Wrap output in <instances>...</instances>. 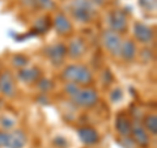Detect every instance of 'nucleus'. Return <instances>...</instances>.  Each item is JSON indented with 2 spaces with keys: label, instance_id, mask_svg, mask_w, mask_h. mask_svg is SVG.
<instances>
[{
  "label": "nucleus",
  "instance_id": "39448f33",
  "mask_svg": "<svg viewBox=\"0 0 157 148\" xmlns=\"http://www.w3.org/2000/svg\"><path fill=\"white\" fill-rule=\"evenodd\" d=\"M130 135L132 136L131 139L132 142H135L137 146L141 147V148H147L149 146V135H148V132H147V130L143 127V125H141V122L140 121H134V122H131V132H130Z\"/></svg>",
  "mask_w": 157,
  "mask_h": 148
},
{
  "label": "nucleus",
  "instance_id": "6e6552de",
  "mask_svg": "<svg viewBox=\"0 0 157 148\" xmlns=\"http://www.w3.org/2000/svg\"><path fill=\"white\" fill-rule=\"evenodd\" d=\"M0 93L8 98L16 96V85H14L13 76L8 71L0 73Z\"/></svg>",
  "mask_w": 157,
  "mask_h": 148
},
{
  "label": "nucleus",
  "instance_id": "f257e3e1",
  "mask_svg": "<svg viewBox=\"0 0 157 148\" xmlns=\"http://www.w3.org/2000/svg\"><path fill=\"white\" fill-rule=\"evenodd\" d=\"M62 77L67 83H73L77 85H88L93 81L92 71L84 64H70L62 72Z\"/></svg>",
  "mask_w": 157,
  "mask_h": 148
},
{
  "label": "nucleus",
  "instance_id": "f8f14e48",
  "mask_svg": "<svg viewBox=\"0 0 157 148\" xmlns=\"http://www.w3.org/2000/svg\"><path fill=\"white\" fill-rule=\"evenodd\" d=\"M39 75H41V71L36 67H25L21 68L18 71L17 77L21 80L22 83L26 84H32V83H37L39 80Z\"/></svg>",
  "mask_w": 157,
  "mask_h": 148
},
{
  "label": "nucleus",
  "instance_id": "a211bd4d",
  "mask_svg": "<svg viewBox=\"0 0 157 148\" xmlns=\"http://www.w3.org/2000/svg\"><path fill=\"white\" fill-rule=\"evenodd\" d=\"M48 28H50V18L45 16V17L38 18L36 21V29H34V32L37 34H42L46 30H48Z\"/></svg>",
  "mask_w": 157,
  "mask_h": 148
},
{
  "label": "nucleus",
  "instance_id": "0eeeda50",
  "mask_svg": "<svg viewBox=\"0 0 157 148\" xmlns=\"http://www.w3.org/2000/svg\"><path fill=\"white\" fill-rule=\"evenodd\" d=\"M109 25H110V30L115 32V33H124L127 30V17L126 14L122 11H113L109 14Z\"/></svg>",
  "mask_w": 157,
  "mask_h": 148
},
{
  "label": "nucleus",
  "instance_id": "4468645a",
  "mask_svg": "<svg viewBox=\"0 0 157 148\" xmlns=\"http://www.w3.org/2000/svg\"><path fill=\"white\" fill-rule=\"evenodd\" d=\"M26 144V134L22 130H13L9 134V140L7 148H24Z\"/></svg>",
  "mask_w": 157,
  "mask_h": 148
},
{
  "label": "nucleus",
  "instance_id": "2eb2a0df",
  "mask_svg": "<svg viewBox=\"0 0 157 148\" xmlns=\"http://www.w3.org/2000/svg\"><path fill=\"white\" fill-rule=\"evenodd\" d=\"M119 56H122V59H124L126 62L134 60L135 56H136V46H135V42L131 41V39H127V41L122 42Z\"/></svg>",
  "mask_w": 157,
  "mask_h": 148
},
{
  "label": "nucleus",
  "instance_id": "dca6fc26",
  "mask_svg": "<svg viewBox=\"0 0 157 148\" xmlns=\"http://www.w3.org/2000/svg\"><path fill=\"white\" fill-rule=\"evenodd\" d=\"M115 127H117V131H118V134L119 135H122L123 138L130 136L131 121L123 114V113H122V114H118L117 121H115Z\"/></svg>",
  "mask_w": 157,
  "mask_h": 148
},
{
  "label": "nucleus",
  "instance_id": "ddd939ff",
  "mask_svg": "<svg viewBox=\"0 0 157 148\" xmlns=\"http://www.w3.org/2000/svg\"><path fill=\"white\" fill-rule=\"evenodd\" d=\"M85 53V43L82 42V39L80 38H75L68 43L67 47V55L71 59H77L84 55Z\"/></svg>",
  "mask_w": 157,
  "mask_h": 148
},
{
  "label": "nucleus",
  "instance_id": "5701e85b",
  "mask_svg": "<svg viewBox=\"0 0 157 148\" xmlns=\"http://www.w3.org/2000/svg\"><path fill=\"white\" fill-rule=\"evenodd\" d=\"M122 96H123V93H122V89L121 88H114L111 92H110V100L113 102H118L122 100Z\"/></svg>",
  "mask_w": 157,
  "mask_h": 148
},
{
  "label": "nucleus",
  "instance_id": "9b49d317",
  "mask_svg": "<svg viewBox=\"0 0 157 148\" xmlns=\"http://www.w3.org/2000/svg\"><path fill=\"white\" fill-rule=\"evenodd\" d=\"M52 25L55 28V30L58 32V34H60V36H66V34H70L72 32L71 21L68 20L66 14L62 12L55 14V17L52 20Z\"/></svg>",
  "mask_w": 157,
  "mask_h": 148
},
{
  "label": "nucleus",
  "instance_id": "aec40b11",
  "mask_svg": "<svg viewBox=\"0 0 157 148\" xmlns=\"http://www.w3.org/2000/svg\"><path fill=\"white\" fill-rule=\"evenodd\" d=\"M12 63H13V66L17 67V68H25L28 66L29 60H28L26 56L21 55V54H17V55H14L12 58Z\"/></svg>",
  "mask_w": 157,
  "mask_h": 148
},
{
  "label": "nucleus",
  "instance_id": "a878e982",
  "mask_svg": "<svg viewBox=\"0 0 157 148\" xmlns=\"http://www.w3.org/2000/svg\"><path fill=\"white\" fill-rule=\"evenodd\" d=\"M92 2H93V3H97V4H102V3L105 2V0H92Z\"/></svg>",
  "mask_w": 157,
  "mask_h": 148
},
{
  "label": "nucleus",
  "instance_id": "1a4fd4ad",
  "mask_svg": "<svg viewBox=\"0 0 157 148\" xmlns=\"http://www.w3.org/2000/svg\"><path fill=\"white\" fill-rule=\"evenodd\" d=\"M77 135L80 140L86 146H93L100 140V134L92 126H82L77 129Z\"/></svg>",
  "mask_w": 157,
  "mask_h": 148
},
{
  "label": "nucleus",
  "instance_id": "393cba45",
  "mask_svg": "<svg viewBox=\"0 0 157 148\" xmlns=\"http://www.w3.org/2000/svg\"><path fill=\"white\" fill-rule=\"evenodd\" d=\"M54 144H55L58 148H66L67 147V140L62 136H56L55 139H54Z\"/></svg>",
  "mask_w": 157,
  "mask_h": 148
},
{
  "label": "nucleus",
  "instance_id": "f03ea898",
  "mask_svg": "<svg viewBox=\"0 0 157 148\" xmlns=\"http://www.w3.org/2000/svg\"><path fill=\"white\" fill-rule=\"evenodd\" d=\"M70 8L73 18L78 22L86 24L94 16V3L92 0H72Z\"/></svg>",
  "mask_w": 157,
  "mask_h": 148
},
{
  "label": "nucleus",
  "instance_id": "6ab92c4d",
  "mask_svg": "<svg viewBox=\"0 0 157 148\" xmlns=\"http://www.w3.org/2000/svg\"><path fill=\"white\" fill-rule=\"evenodd\" d=\"M14 125H16V121L13 119V118L11 117H8V115H3L2 118H0V126H2V129L3 130H12Z\"/></svg>",
  "mask_w": 157,
  "mask_h": 148
},
{
  "label": "nucleus",
  "instance_id": "7ed1b4c3",
  "mask_svg": "<svg viewBox=\"0 0 157 148\" xmlns=\"http://www.w3.org/2000/svg\"><path fill=\"white\" fill-rule=\"evenodd\" d=\"M70 100L78 107H93L98 101V93L93 88L80 87L70 97Z\"/></svg>",
  "mask_w": 157,
  "mask_h": 148
},
{
  "label": "nucleus",
  "instance_id": "b1692460",
  "mask_svg": "<svg viewBox=\"0 0 157 148\" xmlns=\"http://www.w3.org/2000/svg\"><path fill=\"white\" fill-rule=\"evenodd\" d=\"M9 140V132L0 130V148H7Z\"/></svg>",
  "mask_w": 157,
  "mask_h": 148
},
{
  "label": "nucleus",
  "instance_id": "412c9836",
  "mask_svg": "<svg viewBox=\"0 0 157 148\" xmlns=\"http://www.w3.org/2000/svg\"><path fill=\"white\" fill-rule=\"evenodd\" d=\"M37 87H38L39 91L47 92V91H50L52 88V83L48 80V79H39V80L37 81Z\"/></svg>",
  "mask_w": 157,
  "mask_h": 148
},
{
  "label": "nucleus",
  "instance_id": "423d86ee",
  "mask_svg": "<svg viewBox=\"0 0 157 148\" xmlns=\"http://www.w3.org/2000/svg\"><path fill=\"white\" fill-rule=\"evenodd\" d=\"M45 55L54 66H59L62 64L64 58L67 56V47L60 42L54 43V45H50L45 49Z\"/></svg>",
  "mask_w": 157,
  "mask_h": 148
},
{
  "label": "nucleus",
  "instance_id": "9d476101",
  "mask_svg": "<svg viewBox=\"0 0 157 148\" xmlns=\"http://www.w3.org/2000/svg\"><path fill=\"white\" fill-rule=\"evenodd\" d=\"M134 36L139 42L144 43V45H148V43H151L152 39H153V30L148 25H145V24L135 22Z\"/></svg>",
  "mask_w": 157,
  "mask_h": 148
},
{
  "label": "nucleus",
  "instance_id": "f3484780",
  "mask_svg": "<svg viewBox=\"0 0 157 148\" xmlns=\"http://www.w3.org/2000/svg\"><path fill=\"white\" fill-rule=\"evenodd\" d=\"M143 127L147 130V132H151L152 135H156L157 134V118L155 114H149V115H145L144 117V121H143Z\"/></svg>",
  "mask_w": 157,
  "mask_h": 148
},
{
  "label": "nucleus",
  "instance_id": "4be33fe9",
  "mask_svg": "<svg viewBox=\"0 0 157 148\" xmlns=\"http://www.w3.org/2000/svg\"><path fill=\"white\" fill-rule=\"evenodd\" d=\"M34 4L42 9H47V11H51V9L55 7L52 0H34Z\"/></svg>",
  "mask_w": 157,
  "mask_h": 148
},
{
  "label": "nucleus",
  "instance_id": "20e7f679",
  "mask_svg": "<svg viewBox=\"0 0 157 148\" xmlns=\"http://www.w3.org/2000/svg\"><path fill=\"white\" fill-rule=\"evenodd\" d=\"M102 43L106 47L113 56H119L121 54V46H122V39L121 36L113 30H106L102 34Z\"/></svg>",
  "mask_w": 157,
  "mask_h": 148
}]
</instances>
